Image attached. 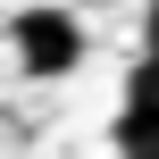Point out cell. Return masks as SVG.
Instances as JSON below:
<instances>
[{
  "instance_id": "obj_1",
  "label": "cell",
  "mask_w": 159,
  "mask_h": 159,
  "mask_svg": "<svg viewBox=\"0 0 159 159\" xmlns=\"http://www.w3.org/2000/svg\"><path fill=\"white\" fill-rule=\"evenodd\" d=\"M8 50H17V75L59 84V75H75V67H84V25H75V8L34 0V8H17V17H8Z\"/></svg>"
},
{
  "instance_id": "obj_2",
  "label": "cell",
  "mask_w": 159,
  "mask_h": 159,
  "mask_svg": "<svg viewBox=\"0 0 159 159\" xmlns=\"http://www.w3.org/2000/svg\"><path fill=\"white\" fill-rule=\"evenodd\" d=\"M109 143H117V159H159V101H126L109 117Z\"/></svg>"
},
{
  "instance_id": "obj_3",
  "label": "cell",
  "mask_w": 159,
  "mask_h": 159,
  "mask_svg": "<svg viewBox=\"0 0 159 159\" xmlns=\"http://www.w3.org/2000/svg\"><path fill=\"white\" fill-rule=\"evenodd\" d=\"M126 101H159V59H151V50L134 59V75H126Z\"/></svg>"
},
{
  "instance_id": "obj_4",
  "label": "cell",
  "mask_w": 159,
  "mask_h": 159,
  "mask_svg": "<svg viewBox=\"0 0 159 159\" xmlns=\"http://www.w3.org/2000/svg\"><path fill=\"white\" fill-rule=\"evenodd\" d=\"M143 50H151V59H159V0H151V8H143Z\"/></svg>"
}]
</instances>
